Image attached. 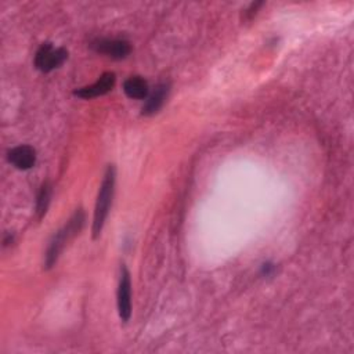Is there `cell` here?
I'll use <instances>...</instances> for the list:
<instances>
[{"label": "cell", "instance_id": "cell-8", "mask_svg": "<svg viewBox=\"0 0 354 354\" xmlns=\"http://www.w3.org/2000/svg\"><path fill=\"white\" fill-rule=\"evenodd\" d=\"M170 86L169 83H160L155 87L153 93L149 95V98L147 100L145 105L142 106V113L144 115H153L156 113L165 104L167 94H169Z\"/></svg>", "mask_w": 354, "mask_h": 354}, {"label": "cell", "instance_id": "cell-10", "mask_svg": "<svg viewBox=\"0 0 354 354\" xmlns=\"http://www.w3.org/2000/svg\"><path fill=\"white\" fill-rule=\"evenodd\" d=\"M50 199H51V185L48 181H46L41 187L40 191L37 194V199H36V214L39 218H41L50 205Z\"/></svg>", "mask_w": 354, "mask_h": 354}, {"label": "cell", "instance_id": "cell-7", "mask_svg": "<svg viewBox=\"0 0 354 354\" xmlns=\"http://www.w3.org/2000/svg\"><path fill=\"white\" fill-rule=\"evenodd\" d=\"M8 162L19 170L30 169L36 162V151L29 145H18L8 151Z\"/></svg>", "mask_w": 354, "mask_h": 354}, {"label": "cell", "instance_id": "cell-11", "mask_svg": "<svg viewBox=\"0 0 354 354\" xmlns=\"http://www.w3.org/2000/svg\"><path fill=\"white\" fill-rule=\"evenodd\" d=\"M274 266L272 264H263V274L266 275H270L272 271H274Z\"/></svg>", "mask_w": 354, "mask_h": 354}, {"label": "cell", "instance_id": "cell-5", "mask_svg": "<svg viewBox=\"0 0 354 354\" xmlns=\"http://www.w3.org/2000/svg\"><path fill=\"white\" fill-rule=\"evenodd\" d=\"M115 80H116V76H115L113 72H105L93 84L77 88V90H75L73 94L76 97L84 98V100L95 98V97H100V95H104V94L109 93L115 86Z\"/></svg>", "mask_w": 354, "mask_h": 354}, {"label": "cell", "instance_id": "cell-3", "mask_svg": "<svg viewBox=\"0 0 354 354\" xmlns=\"http://www.w3.org/2000/svg\"><path fill=\"white\" fill-rule=\"evenodd\" d=\"M68 58V51L62 47L54 48L51 43H43L35 55V66L47 73L61 66Z\"/></svg>", "mask_w": 354, "mask_h": 354}, {"label": "cell", "instance_id": "cell-1", "mask_svg": "<svg viewBox=\"0 0 354 354\" xmlns=\"http://www.w3.org/2000/svg\"><path fill=\"white\" fill-rule=\"evenodd\" d=\"M115 180H116V170L113 165H109L105 170L102 183L98 189L95 207H94V217H93V238H98L104 228L105 220L108 217L109 209L112 206V199L115 194Z\"/></svg>", "mask_w": 354, "mask_h": 354}, {"label": "cell", "instance_id": "cell-6", "mask_svg": "<svg viewBox=\"0 0 354 354\" xmlns=\"http://www.w3.org/2000/svg\"><path fill=\"white\" fill-rule=\"evenodd\" d=\"M91 47L100 53L105 54L113 59H123L126 58L130 51V43L123 39H100L91 44Z\"/></svg>", "mask_w": 354, "mask_h": 354}, {"label": "cell", "instance_id": "cell-2", "mask_svg": "<svg viewBox=\"0 0 354 354\" xmlns=\"http://www.w3.org/2000/svg\"><path fill=\"white\" fill-rule=\"evenodd\" d=\"M83 224H84V213L82 212V209H79L73 213V216L68 220V223L59 231H57V234L53 236L48 245V249L46 252V259H44L46 268H50L57 263L64 248L75 235L79 234Z\"/></svg>", "mask_w": 354, "mask_h": 354}, {"label": "cell", "instance_id": "cell-9", "mask_svg": "<svg viewBox=\"0 0 354 354\" xmlns=\"http://www.w3.org/2000/svg\"><path fill=\"white\" fill-rule=\"evenodd\" d=\"M123 90L129 98L144 100L148 95V83L140 76H131L124 80Z\"/></svg>", "mask_w": 354, "mask_h": 354}, {"label": "cell", "instance_id": "cell-4", "mask_svg": "<svg viewBox=\"0 0 354 354\" xmlns=\"http://www.w3.org/2000/svg\"><path fill=\"white\" fill-rule=\"evenodd\" d=\"M116 303H118L119 318L123 322H127L131 315V279H130V272L124 264L120 266Z\"/></svg>", "mask_w": 354, "mask_h": 354}]
</instances>
